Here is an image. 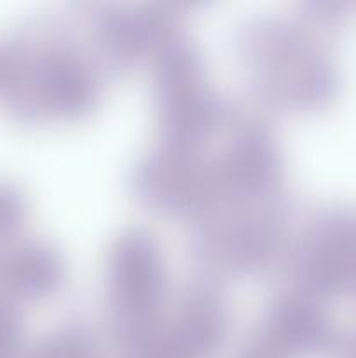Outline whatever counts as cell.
<instances>
[{"label": "cell", "mask_w": 356, "mask_h": 358, "mask_svg": "<svg viewBox=\"0 0 356 358\" xmlns=\"http://www.w3.org/2000/svg\"><path fill=\"white\" fill-rule=\"evenodd\" d=\"M20 217V203L10 189L0 185V238L7 236L14 229Z\"/></svg>", "instance_id": "1"}, {"label": "cell", "mask_w": 356, "mask_h": 358, "mask_svg": "<svg viewBox=\"0 0 356 358\" xmlns=\"http://www.w3.org/2000/svg\"><path fill=\"white\" fill-rule=\"evenodd\" d=\"M16 345L14 318L3 306H0V358H9Z\"/></svg>", "instance_id": "2"}]
</instances>
